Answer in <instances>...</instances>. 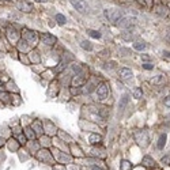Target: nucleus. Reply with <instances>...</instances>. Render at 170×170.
<instances>
[{"label": "nucleus", "instance_id": "nucleus-1", "mask_svg": "<svg viewBox=\"0 0 170 170\" xmlns=\"http://www.w3.org/2000/svg\"><path fill=\"white\" fill-rule=\"evenodd\" d=\"M105 18L108 19L109 22H113V23H117V21L120 18H123L124 15H123V12H121L120 10H117V8H108V10H105Z\"/></svg>", "mask_w": 170, "mask_h": 170}, {"label": "nucleus", "instance_id": "nucleus-2", "mask_svg": "<svg viewBox=\"0 0 170 170\" xmlns=\"http://www.w3.org/2000/svg\"><path fill=\"white\" fill-rule=\"evenodd\" d=\"M136 22H138V19L135 18V16H123V18H120L117 21L116 25L121 29H128V27H131V26H133Z\"/></svg>", "mask_w": 170, "mask_h": 170}, {"label": "nucleus", "instance_id": "nucleus-3", "mask_svg": "<svg viewBox=\"0 0 170 170\" xmlns=\"http://www.w3.org/2000/svg\"><path fill=\"white\" fill-rule=\"evenodd\" d=\"M15 6H16V8H18L19 11H22V12H32V11L34 10L33 4L30 3L29 0H16Z\"/></svg>", "mask_w": 170, "mask_h": 170}, {"label": "nucleus", "instance_id": "nucleus-4", "mask_svg": "<svg viewBox=\"0 0 170 170\" xmlns=\"http://www.w3.org/2000/svg\"><path fill=\"white\" fill-rule=\"evenodd\" d=\"M108 94H109V87H108V85L105 83V82L99 83L98 87H97V95H98V99H99V101L106 99Z\"/></svg>", "mask_w": 170, "mask_h": 170}, {"label": "nucleus", "instance_id": "nucleus-5", "mask_svg": "<svg viewBox=\"0 0 170 170\" xmlns=\"http://www.w3.org/2000/svg\"><path fill=\"white\" fill-rule=\"evenodd\" d=\"M23 39L27 44H36L37 42V33L32 32V30H23Z\"/></svg>", "mask_w": 170, "mask_h": 170}, {"label": "nucleus", "instance_id": "nucleus-6", "mask_svg": "<svg viewBox=\"0 0 170 170\" xmlns=\"http://www.w3.org/2000/svg\"><path fill=\"white\" fill-rule=\"evenodd\" d=\"M41 41H42L45 45L52 46V45H55V44H56L57 38L55 36H52L50 33H42V34H41Z\"/></svg>", "mask_w": 170, "mask_h": 170}, {"label": "nucleus", "instance_id": "nucleus-7", "mask_svg": "<svg viewBox=\"0 0 170 170\" xmlns=\"http://www.w3.org/2000/svg\"><path fill=\"white\" fill-rule=\"evenodd\" d=\"M71 4L80 12H85L87 10V3L83 1V0H71Z\"/></svg>", "mask_w": 170, "mask_h": 170}, {"label": "nucleus", "instance_id": "nucleus-8", "mask_svg": "<svg viewBox=\"0 0 170 170\" xmlns=\"http://www.w3.org/2000/svg\"><path fill=\"white\" fill-rule=\"evenodd\" d=\"M118 74H120V78L123 79V80H127V79L132 78V71L128 70V68H121L120 71H118Z\"/></svg>", "mask_w": 170, "mask_h": 170}, {"label": "nucleus", "instance_id": "nucleus-9", "mask_svg": "<svg viewBox=\"0 0 170 170\" xmlns=\"http://www.w3.org/2000/svg\"><path fill=\"white\" fill-rule=\"evenodd\" d=\"M142 163H143V166H146L147 169H152V167L155 166V161L152 159L151 156H147V155H146L144 158H143Z\"/></svg>", "mask_w": 170, "mask_h": 170}, {"label": "nucleus", "instance_id": "nucleus-10", "mask_svg": "<svg viewBox=\"0 0 170 170\" xmlns=\"http://www.w3.org/2000/svg\"><path fill=\"white\" fill-rule=\"evenodd\" d=\"M85 82H86V78L83 76V75H76L74 79H72V86H76V87H79V86L82 85H85Z\"/></svg>", "mask_w": 170, "mask_h": 170}, {"label": "nucleus", "instance_id": "nucleus-11", "mask_svg": "<svg viewBox=\"0 0 170 170\" xmlns=\"http://www.w3.org/2000/svg\"><path fill=\"white\" fill-rule=\"evenodd\" d=\"M89 142L91 144H99V143L102 142V136L101 135H97V133H91L89 136Z\"/></svg>", "mask_w": 170, "mask_h": 170}, {"label": "nucleus", "instance_id": "nucleus-12", "mask_svg": "<svg viewBox=\"0 0 170 170\" xmlns=\"http://www.w3.org/2000/svg\"><path fill=\"white\" fill-rule=\"evenodd\" d=\"M166 140H167V135L166 133H162L159 136V139H158V143H156V147H158V150H162L165 146H166Z\"/></svg>", "mask_w": 170, "mask_h": 170}, {"label": "nucleus", "instance_id": "nucleus-13", "mask_svg": "<svg viewBox=\"0 0 170 170\" xmlns=\"http://www.w3.org/2000/svg\"><path fill=\"white\" fill-rule=\"evenodd\" d=\"M140 135H142V138H139V136H135L136 142L140 144V143H142V140H143V146H147V144H148V136H147V133L143 131V132H140Z\"/></svg>", "mask_w": 170, "mask_h": 170}, {"label": "nucleus", "instance_id": "nucleus-14", "mask_svg": "<svg viewBox=\"0 0 170 170\" xmlns=\"http://www.w3.org/2000/svg\"><path fill=\"white\" fill-rule=\"evenodd\" d=\"M120 169L121 170H131L132 169V163L127 159H123L120 163Z\"/></svg>", "mask_w": 170, "mask_h": 170}, {"label": "nucleus", "instance_id": "nucleus-15", "mask_svg": "<svg viewBox=\"0 0 170 170\" xmlns=\"http://www.w3.org/2000/svg\"><path fill=\"white\" fill-rule=\"evenodd\" d=\"M163 80H165V76H163V75H156V76H154V78L151 79V83L152 85H162Z\"/></svg>", "mask_w": 170, "mask_h": 170}, {"label": "nucleus", "instance_id": "nucleus-16", "mask_svg": "<svg viewBox=\"0 0 170 170\" xmlns=\"http://www.w3.org/2000/svg\"><path fill=\"white\" fill-rule=\"evenodd\" d=\"M128 101H129V98H128V95H127V94H124V95H123V98L120 99V103H118V109H124V108L127 106Z\"/></svg>", "mask_w": 170, "mask_h": 170}, {"label": "nucleus", "instance_id": "nucleus-17", "mask_svg": "<svg viewBox=\"0 0 170 170\" xmlns=\"http://www.w3.org/2000/svg\"><path fill=\"white\" fill-rule=\"evenodd\" d=\"M56 22L59 23L60 26H63V25H65V22H67V19H65V16H64L63 14H56Z\"/></svg>", "mask_w": 170, "mask_h": 170}, {"label": "nucleus", "instance_id": "nucleus-18", "mask_svg": "<svg viewBox=\"0 0 170 170\" xmlns=\"http://www.w3.org/2000/svg\"><path fill=\"white\" fill-rule=\"evenodd\" d=\"M87 34H89L90 37H93V38H95V39L101 38V33H99L98 30H91V29H89V30H87Z\"/></svg>", "mask_w": 170, "mask_h": 170}, {"label": "nucleus", "instance_id": "nucleus-19", "mask_svg": "<svg viewBox=\"0 0 170 170\" xmlns=\"http://www.w3.org/2000/svg\"><path fill=\"white\" fill-rule=\"evenodd\" d=\"M132 94H133V98L140 99V98H142V95H143V91H142L140 87H135L133 91H132Z\"/></svg>", "mask_w": 170, "mask_h": 170}, {"label": "nucleus", "instance_id": "nucleus-20", "mask_svg": "<svg viewBox=\"0 0 170 170\" xmlns=\"http://www.w3.org/2000/svg\"><path fill=\"white\" fill-rule=\"evenodd\" d=\"M146 48H147V44H144V42H135L133 44V49H136V50H144Z\"/></svg>", "mask_w": 170, "mask_h": 170}, {"label": "nucleus", "instance_id": "nucleus-21", "mask_svg": "<svg viewBox=\"0 0 170 170\" xmlns=\"http://www.w3.org/2000/svg\"><path fill=\"white\" fill-rule=\"evenodd\" d=\"M80 46H82V48H83L85 50H91V49H93L91 42H89V41H82V42H80Z\"/></svg>", "mask_w": 170, "mask_h": 170}, {"label": "nucleus", "instance_id": "nucleus-22", "mask_svg": "<svg viewBox=\"0 0 170 170\" xmlns=\"http://www.w3.org/2000/svg\"><path fill=\"white\" fill-rule=\"evenodd\" d=\"M161 162H162L163 165H170V154H167V155L162 156V159H161Z\"/></svg>", "mask_w": 170, "mask_h": 170}, {"label": "nucleus", "instance_id": "nucleus-23", "mask_svg": "<svg viewBox=\"0 0 170 170\" xmlns=\"http://www.w3.org/2000/svg\"><path fill=\"white\" fill-rule=\"evenodd\" d=\"M26 131H27V132H26V133L29 135V138H30V139H34V138H36V133H34V132H33L32 129H30V128H27Z\"/></svg>", "mask_w": 170, "mask_h": 170}, {"label": "nucleus", "instance_id": "nucleus-24", "mask_svg": "<svg viewBox=\"0 0 170 170\" xmlns=\"http://www.w3.org/2000/svg\"><path fill=\"white\" fill-rule=\"evenodd\" d=\"M163 105H165L166 108H170V95H167L166 98L163 99Z\"/></svg>", "mask_w": 170, "mask_h": 170}, {"label": "nucleus", "instance_id": "nucleus-25", "mask_svg": "<svg viewBox=\"0 0 170 170\" xmlns=\"http://www.w3.org/2000/svg\"><path fill=\"white\" fill-rule=\"evenodd\" d=\"M18 140H19V143L25 144V143H26V136H25V135H19V136H18Z\"/></svg>", "mask_w": 170, "mask_h": 170}, {"label": "nucleus", "instance_id": "nucleus-26", "mask_svg": "<svg viewBox=\"0 0 170 170\" xmlns=\"http://www.w3.org/2000/svg\"><path fill=\"white\" fill-rule=\"evenodd\" d=\"M143 68L148 71V70H152V68H154V65H152L151 63H146V64H143Z\"/></svg>", "mask_w": 170, "mask_h": 170}, {"label": "nucleus", "instance_id": "nucleus-27", "mask_svg": "<svg viewBox=\"0 0 170 170\" xmlns=\"http://www.w3.org/2000/svg\"><path fill=\"white\" fill-rule=\"evenodd\" d=\"M63 68H64V63H60V64H59V67H57L56 70H55V71H56V72H60L61 70H63Z\"/></svg>", "mask_w": 170, "mask_h": 170}, {"label": "nucleus", "instance_id": "nucleus-28", "mask_svg": "<svg viewBox=\"0 0 170 170\" xmlns=\"http://www.w3.org/2000/svg\"><path fill=\"white\" fill-rule=\"evenodd\" d=\"M142 59H143L144 61H148V60H150V56H147V55H143Z\"/></svg>", "mask_w": 170, "mask_h": 170}, {"label": "nucleus", "instance_id": "nucleus-29", "mask_svg": "<svg viewBox=\"0 0 170 170\" xmlns=\"http://www.w3.org/2000/svg\"><path fill=\"white\" fill-rule=\"evenodd\" d=\"M93 170H102V169H99V167H97V166H94V167H93Z\"/></svg>", "mask_w": 170, "mask_h": 170}, {"label": "nucleus", "instance_id": "nucleus-30", "mask_svg": "<svg viewBox=\"0 0 170 170\" xmlns=\"http://www.w3.org/2000/svg\"><path fill=\"white\" fill-rule=\"evenodd\" d=\"M37 1H48V0H37Z\"/></svg>", "mask_w": 170, "mask_h": 170}, {"label": "nucleus", "instance_id": "nucleus-31", "mask_svg": "<svg viewBox=\"0 0 170 170\" xmlns=\"http://www.w3.org/2000/svg\"><path fill=\"white\" fill-rule=\"evenodd\" d=\"M3 1H8V0H3Z\"/></svg>", "mask_w": 170, "mask_h": 170}, {"label": "nucleus", "instance_id": "nucleus-32", "mask_svg": "<svg viewBox=\"0 0 170 170\" xmlns=\"http://www.w3.org/2000/svg\"><path fill=\"white\" fill-rule=\"evenodd\" d=\"M0 85H1V80H0Z\"/></svg>", "mask_w": 170, "mask_h": 170}]
</instances>
